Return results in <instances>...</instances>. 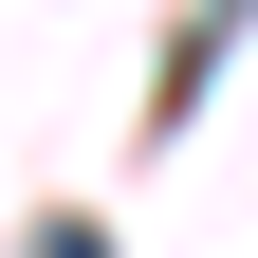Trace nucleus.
Segmentation results:
<instances>
[{
    "label": "nucleus",
    "mask_w": 258,
    "mask_h": 258,
    "mask_svg": "<svg viewBox=\"0 0 258 258\" xmlns=\"http://www.w3.org/2000/svg\"><path fill=\"white\" fill-rule=\"evenodd\" d=\"M37 258H111V240H92V221H55V240H37Z\"/></svg>",
    "instance_id": "obj_1"
}]
</instances>
